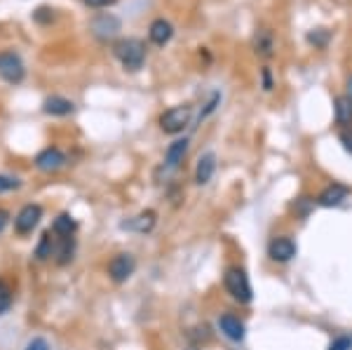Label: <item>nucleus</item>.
<instances>
[{
    "instance_id": "nucleus-1",
    "label": "nucleus",
    "mask_w": 352,
    "mask_h": 350,
    "mask_svg": "<svg viewBox=\"0 0 352 350\" xmlns=\"http://www.w3.org/2000/svg\"><path fill=\"white\" fill-rule=\"evenodd\" d=\"M113 54L127 71H139L146 61V43L141 38H122L113 45Z\"/></svg>"
},
{
    "instance_id": "nucleus-2",
    "label": "nucleus",
    "mask_w": 352,
    "mask_h": 350,
    "mask_svg": "<svg viewBox=\"0 0 352 350\" xmlns=\"http://www.w3.org/2000/svg\"><path fill=\"white\" fill-rule=\"evenodd\" d=\"M223 285H226V292H228L235 301H240V303L252 301V296H254L252 282H249V275H247V270H244V268L230 266L228 270H226V275H223Z\"/></svg>"
},
{
    "instance_id": "nucleus-3",
    "label": "nucleus",
    "mask_w": 352,
    "mask_h": 350,
    "mask_svg": "<svg viewBox=\"0 0 352 350\" xmlns=\"http://www.w3.org/2000/svg\"><path fill=\"white\" fill-rule=\"evenodd\" d=\"M190 113L192 109L188 104H184V106H172V109H167L160 116V127H162V132H167V134H179V132H184L186 127H188V122H190Z\"/></svg>"
},
{
    "instance_id": "nucleus-4",
    "label": "nucleus",
    "mask_w": 352,
    "mask_h": 350,
    "mask_svg": "<svg viewBox=\"0 0 352 350\" xmlns=\"http://www.w3.org/2000/svg\"><path fill=\"white\" fill-rule=\"evenodd\" d=\"M26 69H24V61H21L19 54L14 52H0V78L10 85H19L24 80Z\"/></svg>"
},
{
    "instance_id": "nucleus-5",
    "label": "nucleus",
    "mask_w": 352,
    "mask_h": 350,
    "mask_svg": "<svg viewBox=\"0 0 352 350\" xmlns=\"http://www.w3.org/2000/svg\"><path fill=\"white\" fill-rule=\"evenodd\" d=\"M134 270H136V261H134L132 254H118V256H113L109 263V275L116 285L127 282L134 275Z\"/></svg>"
},
{
    "instance_id": "nucleus-6",
    "label": "nucleus",
    "mask_w": 352,
    "mask_h": 350,
    "mask_svg": "<svg viewBox=\"0 0 352 350\" xmlns=\"http://www.w3.org/2000/svg\"><path fill=\"white\" fill-rule=\"evenodd\" d=\"M41 219H43V207L41 205H26V207H21L19 214L14 217V230L19 235L33 233V228H36V226L41 223Z\"/></svg>"
},
{
    "instance_id": "nucleus-7",
    "label": "nucleus",
    "mask_w": 352,
    "mask_h": 350,
    "mask_svg": "<svg viewBox=\"0 0 352 350\" xmlns=\"http://www.w3.org/2000/svg\"><path fill=\"white\" fill-rule=\"evenodd\" d=\"M296 252H298L296 242H294L292 238H285V235H282V238H275L268 245V256L277 263L292 261V259L296 256Z\"/></svg>"
},
{
    "instance_id": "nucleus-8",
    "label": "nucleus",
    "mask_w": 352,
    "mask_h": 350,
    "mask_svg": "<svg viewBox=\"0 0 352 350\" xmlns=\"http://www.w3.org/2000/svg\"><path fill=\"white\" fill-rule=\"evenodd\" d=\"M92 33L99 41H111L120 33V19L113 14H99L92 19Z\"/></svg>"
},
{
    "instance_id": "nucleus-9",
    "label": "nucleus",
    "mask_w": 352,
    "mask_h": 350,
    "mask_svg": "<svg viewBox=\"0 0 352 350\" xmlns=\"http://www.w3.org/2000/svg\"><path fill=\"white\" fill-rule=\"evenodd\" d=\"M64 165H66V155L61 153L59 149H52V146L36 155V167L41 169V172L52 174V172H59Z\"/></svg>"
},
{
    "instance_id": "nucleus-10",
    "label": "nucleus",
    "mask_w": 352,
    "mask_h": 350,
    "mask_svg": "<svg viewBox=\"0 0 352 350\" xmlns=\"http://www.w3.org/2000/svg\"><path fill=\"white\" fill-rule=\"evenodd\" d=\"M219 329L221 334H223L226 338H230V341H244V334H247V329H244V322L240 318H235V315L226 313L219 318Z\"/></svg>"
},
{
    "instance_id": "nucleus-11",
    "label": "nucleus",
    "mask_w": 352,
    "mask_h": 350,
    "mask_svg": "<svg viewBox=\"0 0 352 350\" xmlns=\"http://www.w3.org/2000/svg\"><path fill=\"white\" fill-rule=\"evenodd\" d=\"M254 52L258 56H263V59H270L272 54H275V33L270 31V28L261 26L256 28V33H254Z\"/></svg>"
},
{
    "instance_id": "nucleus-12",
    "label": "nucleus",
    "mask_w": 352,
    "mask_h": 350,
    "mask_svg": "<svg viewBox=\"0 0 352 350\" xmlns=\"http://www.w3.org/2000/svg\"><path fill=\"white\" fill-rule=\"evenodd\" d=\"M350 195V188L343 184H331L327 186L324 190L320 193V197H317V202H320L322 207H338L343 200H348Z\"/></svg>"
},
{
    "instance_id": "nucleus-13",
    "label": "nucleus",
    "mask_w": 352,
    "mask_h": 350,
    "mask_svg": "<svg viewBox=\"0 0 352 350\" xmlns=\"http://www.w3.org/2000/svg\"><path fill=\"white\" fill-rule=\"evenodd\" d=\"M217 172V155L214 153H204L200 160H197V167H195V184H209Z\"/></svg>"
},
{
    "instance_id": "nucleus-14",
    "label": "nucleus",
    "mask_w": 352,
    "mask_h": 350,
    "mask_svg": "<svg viewBox=\"0 0 352 350\" xmlns=\"http://www.w3.org/2000/svg\"><path fill=\"white\" fill-rule=\"evenodd\" d=\"M172 36H174V26L169 24L167 19H155L153 24L148 26V38H151V43H155V45H167L169 41H172Z\"/></svg>"
},
{
    "instance_id": "nucleus-15",
    "label": "nucleus",
    "mask_w": 352,
    "mask_h": 350,
    "mask_svg": "<svg viewBox=\"0 0 352 350\" xmlns=\"http://www.w3.org/2000/svg\"><path fill=\"white\" fill-rule=\"evenodd\" d=\"M43 111L47 113V116H71L73 111H76V104H73L71 99H66V97H47L45 99V104H43Z\"/></svg>"
},
{
    "instance_id": "nucleus-16",
    "label": "nucleus",
    "mask_w": 352,
    "mask_h": 350,
    "mask_svg": "<svg viewBox=\"0 0 352 350\" xmlns=\"http://www.w3.org/2000/svg\"><path fill=\"white\" fill-rule=\"evenodd\" d=\"M186 153H188V139H176L174 144H169L167 153H164V165L169 169H176L184 162Z\"/></svg>"
},
{
    "instance_id": "nucleus-17",
    "label": "nucleus",
    "mask_w": 352,
    "mask_h": 350,
    "mask_svg": "<svg viewBox=\"0 0 352 350\" xmlns=\"http://www.w3.org/2000/svg\"><path fill=\"white\" fill-rule=\"evenodd\" d=\"M155 221H157V214L153 210H146V212H141L139 217H134L132 221L122 223V228L136 230V233H151V230L155 228Z\"/></svg>"
},
{
    "instance_id": "nucleus-18",
    "label": "nucleus",
    "mask_w": 352,
    "mask_h": 350,
    "mask_svg": "<svg viewBox=\"0 0 352 350\" xmlns=\"http://www.w3.org/2000/svg\"><path fill=\"white\" fill-rule=\"evenodd\" d=\"M333 113H336V122L340 127H352V99L348 94L333 99Z\"/></svg>"
},
{
    "instance_id": "nucleus-19",
    "label": "nucleus",
    "mask_w": 352,
    "mask_h": 350,
    "mask_svg": "<svg viewBox=\"0 0 352 350\" xmlns=\"http://www.w3.org/2000/svg\"><path fill=\"white\" fill-rule=\"evenodd\" d=\"M76 228H78V223H76V219L71 217V214H59V217L54 219V223H52V233L56 235V238H71L73 233H76Z\"/></svg>"
},
{
    "instance_id": "nucleus-20",
    "label": "nucleus",
    "mask_w": 352,
    "mask_h": 350,
    "mask_svg": "<svg viewBox=\"0 0 352 350\" xmlns=\"http://www.w3.org/2000/svg\"><path fill=\"white\" fill-rule=\"evenodd\" d=\"M56 240H59L56 242V252H54L56 263H59V266H66V263H71L73 252H76V240H73V235L71 238H56Z\"/></svg>"
},
{
    "instance_id": "nucleus-21",
    "label": "nucleus",
    "mask_w": 352,
    "mask_h": 350,
    "mask_svg": "<svg viewBox=\"0 0 352 350\" xmlns=\"http://www.w3.org/2000/svg\"><path fill=\"white\" fill-rule=\"evenodd\" d=\"M52 230H45L43 233V238L41 242H38V247H36V256H38V261H47L50 256H54V252H56V240L52 238Z\"/></svg>"
},
{
    "instance_id": "nucleus-22",
    "label": "nucleus",
    "mask_w": 352,
    "mask_h": 350,
    "mask_svg": "<svg viewBox=\"0 0 352 350\" xmlns=\"http://www.w3.org/2000/svg\"><path fill=\"white\" fill-rule=\"evenodd\" d=\"M329 41H331V33L327 31V28H312L308 33V43L312 45L315 50H324Z\"/></svg>"
},
{
    "instance_id": "nucleus-23",
    "label": "nucleus",
    "mask_w": 352,
    "mask_h": 350,
    "mask_svg": "<svg viewBox=\"0 0 352 350\" xmlns=\"http://www.w3.org/2000/svg\"><path fill=\"white\" fill-rule=\"evenodd\" d=\"M10 306H12V292H10V287L0 280V315L8 313Z\"/></svg>"
},
{
    "instance_id": "nucleus-24",
    "label": "nucleus",
    "mask_w": 352,
    "mask_h": 350,
    "mask_svg": "<svg viewBox=\"0 0 352 350\" xmlns=\"http://www.w3.org/2000/svg\"><path fill=\"white\" fill-rule=\"evenodd\" d=\"M21 186V182L16 177H8V174H0V193H10L16 190Z\"/></svg>"
},
{
    "instance_id": "nucleus-25",
    "label": "nucleus",
    "mask_w": 352,
    "mask_h": 350,
    "mask_svg": "<svg viewBox=\"0 0 352 350\" xmlns=\"http://www.w3.org/2000/svg\"><path fill=\"white\" fill-rule=\"evenodd\" d=\"M329 350H352V336L343 334V336L333 338L331 346H329Z\"/></svg>"
},
{
    "instance_id": "nucleus-26",
    "label": "nucleus",
    "mask_w": 352,
    "mask_h": 350,
    "mask_svg": "<svg viewBox=\"0 0 352 350\" xmlns=\"http://www.w3.org/2000/svg\"><path fill=\"white\" fill-rule=\"evenodd\" d=\"M261 85H263L265 92H272V87H275V80H272V71L268 66H263L261 69Z\"/></svg>"
},
{
    "instance_id": "nucleus-27",
    "label": "nucleus",
    "mask_w": 352,
    "mask_h": 350,
    "mask_svg": "<svg viewBox=\"0 0 352 350\" xmlns=\"http://www.w3.org/2000/svg\"><path fill=\"white\" fill-rule=\"evenodd\" d=\"M338 141L343 144V149L348 151V153H352V127H345V129H340V134H338Z\"/></svg>"
},
{
    "instance_id": "nucleus-28",
    "label": "nucleus",
    "mask_w": 352,
    "mask_h": 350,
    "mask_svg": "<svg viewBox=\"0 0 352 350\" xmlns=\"http://www.w3.org/2000/svg\"><path fill=\"white\" fill-rule=\"evenodd\" d=\"M24 350H50V343L45 341V338L36 336V338H31V341H28V346Z\"/></svg>"
},
{
    "instance_id": "nucleus-29",
    "label": "nucleus",
    "mask_w": 352,
    "mask_h": 350,
    "mask_svg": "<svg viewBox=\"0 0 352 350\" xmlns=\"http://www.w3.org/2000/svg\"><path fill=\"white\" fill-rule=\"evenodd\" d=\"M36 21H41V24H45V21H52L54 19V10H50V8H41L36 14Z\"/></svg>"
},
{
    "instance_id": "nucleus-30",
    "label": "nucleus",
    "mask_w": 352,
    "mask_h": 350,
    "mask_svg": "<svg viewBox=\"0 0 352 350\" xmlns=\"http://www.w3.org/2000/svg\"><path fill=\"white\" fill-rule=\"evenodd\" d=\"M87 8H94V10H101V8H109V5H113L116 0H82Z\"/></svg>"
},
{
    "instance_id": "nucleus-31",
    "label": "nucleus",
    "mask_w": 352,
    "mask_h": 350,
    "mask_svg": "<svg viewBox=\"0 0 352 350\" xmlns=\"http://www.w3.org/2000/svg\"><path fill=\"white\" fill-rule=\"evenodd\" d=\"M8 223H10V212L8 210H0V233H3Z\"/></svg>"
},
{
    "instance_id": "nucleus-32",
    "label": "nucleus",
    "mask_w": 352,
    "mask_h": 350,
    "mask_svg": "<svg viewBox=\"0 0 352 350\" xmlns=\"http://www.w3.org/2000/svg\"><path fill=\"white\" fill-rule=\"evenodd\" d=\"M345 87H348V97L352 99V76L348 78V85H345Z\"/></svg>"
}]
</instances>
